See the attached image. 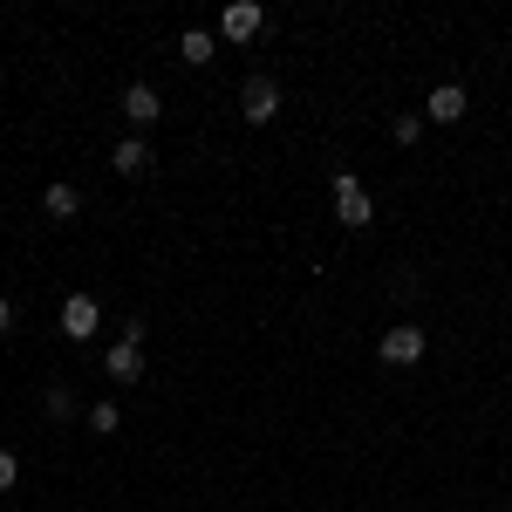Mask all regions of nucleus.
<instances>
[{
    "label": "nucleus",
    "mask_w": 512,
    "mask_h": 512,
    "mask_svg": "<svg viewBox=\"0 0 512 512\" xmlns=\"http://www.w3.org/2000/svg\"><path fill=\"white\" fill-rule=\"evenodd\" d=\"M110 376H117V383H137V376H144V355H137V342H117V349H110Z\"/></svg>",
    "instance_id": "obj_9"
},
{
    "label": "nucleus",
    "mask_w": 512,
    "mask_h": 512,
    "mask_svg": "<svg viewBox=\"0 0 512 512\" xmlns=\"http://www.w3.org/2000/svg\"><path fill=\"white\" fill-rule=\"evenodd\" d=\"M239 117H246V123H274L280 117V89L267 76H253L246 89H239Z\"/></svg>",
    "instance_id": "obj_2"
},
{
    "label": "nucleus",
    "mask_w": 512,
    "mask_h": 512,
    "mask_svg": "<svg viewBox=\"0 0 512 512\" xmlns=\"http://www.w3.org/2000/svg\"><path fill=\"white\" fill-rule=\"evenodd\" d=\"M417 137H424V117H396V144H403V151H410Z\"/></svg>",
    "instance_id": "obj_13"
},
{
    "label": "nucleus",
    "mask_w": 512,
    "mask_h": 512,
    "mask_svg": "<svg viewBox=\"0 0 512 512\" xmlns=\"http://www.w3.org/2000/svg\"><path fill=\"white\" fill-rule=\"evenodd\" d=\"M110 164H117L123 178H144V171H151V144H144V137H123L117 151H110Z\"/></svg>",
    "instance_id": "obj_8"
},
{
    "label": "nucleus",
    "mask_w": 512,
    "mask_h": 512,
    "mask_svg": "<svg viewBox=\"0 0 512 512\" xmlns=\"http://www.w3.org/2000/svg\"><path fill=\"white\" fill-rule=\"evenodd\" d=\"M123 117H130V123H158L164 117L158 89H151V82H130V89H123Z\"/></svg>",
    "instance_id": "obj_6"
},
{
    "label": "nucleus",
    "mask_w": 512,
    "mask_h": 512,
    "mask_svg": "<svg viewBox=\"0 0 512 512\" xmlns=\"http://www.w3.org/2000/svg\"><path fill=\"white\" fill-rule=\"evenodd\" d=\"M178 55H185L192 69H205V62H212V35H205V28H192V35L178 41Z\"/></svg>",
    "instance_id": "obj_11"
},
{
    "label": "nucleus",
    "mask_w": 512,
    "mask_h": 512,
    "mask_svg": "<svg viewBox=\"0 0 512 512\" xmlns=\"http://www.w3.org/2000/svg\"><path fill=\"white\" fill-rule=\"evenodd\" d=\"M335 212H342V226L362 233L369 219H376V205H369V185L355 178V171H335Z\"/></svg>",
    "instance_id": "obj_1"
},
{
    "label": "nucleus",
    "mask_w": 512,
    "mask_h": 512,
    "mask_svg": "<svg viewBox=\"0 0 512 512\" xmlns=\"http://www.w3.org/2000/svg\"><path fill=\"white\" fill-rule=\"evenodd\" d=\"M41 205H48V219H76V212H82V192H76V185H48V198H41Z\"/></svg>",
    "instance_id": "obj_10"
},
{
    "label": "nucleus",
    "mask_w": 512,
    "mask_h": 512,
    "mask_svg": "<svg viewBox=\"0 0 512 512\" xmlns=\"http://www.w3.org/2000/svg\"><path fill=\"white\" fill-rule=\"evenodd\" d=\"M7 328H14V308H7V294H0V335H7Z\"/></svg>",
    "instance_id": "obj_15"
},
{
    "label": "nucleus",
    "mask_w": 512,
    "mask_h": 512,
    "mask_svg": "<svg viewBox=\"0 0 512 512\" xmlns=\"http://www.w3.org/2000/svg\"><path fill=\"white\" fill-rule=\"evenodd\" d=\"M383 362H424V328H383Z\"/></svg>",
    "instance_id": "obj_4"
},
{
    "label": "nucleus",
    "mask_w": 512,
    "mask_h": 512,
    "mask_svg": "<svg viewBox=\"0 0 512 512\" xmlns=\"http://www.w3.org/2000/svg\"><path fill=\"white\" fill-rule=\"evenodd\" d=\"M424 117H431V123H458V117H465V89H458V82H444V89H431Z\"/></svg>",
    "instance_id": "obj_7"
},
{
    "label": "nucleus",
    "mask_w": 512,
    "mask_h": 512,
    "mask_svg": "<svg viewBox=\"0 0 512 512\" xmlns=\"http://www.w3.org/2000/svg\"><path fill=\"white\" fill-rule=\"evenodd\" d=\"M62 335H69V342H89V335H96V301H89V294H69V301H62Z\"/></svg>",
    "instance_id": "obj_5"
},
{
    "label": "nucleus",
    "mask_w": 512,
    "mask_h": 512,
    "mask_svg": "<svg viewBox=\"0 0 512 512\" xmlns=\"http://www.w3.org/2000/svg\"><path fill=\"white\" fill-rule=\"evenodd\" d=\"M260 28H267V14H260L253 0H233V7L219 14V35H226V41H253Z\"/></svg>",
    "instance_id": "obj_3"
},
{
    "label": "nucleus",
    "mask_w": 512,
    "mask_h": 512,
    "mask_svg": "<svg viewBox=\"0 0 512 512\" xmlns=\"http://www.w3.org/2000/svg\"><path fill=\"white\" fill-rule=\"evenodd\" d=\"M123 417H117V403H96V410H89V431H117Z\"/></svg>",
    "instance_id": "obj_12"
},
{
    "label": "nucleus",
    "mask_w": 512,
    "mask_h": 512,
    "mask_svg": "<svg viewBox=\"0 0 512 512\" xmlns=\"http://www.w3.org/2000/svg\"><path fill=\"white\" fill-rule=\"evenodd\" d=\"M14 478H21V465H14V451H0V492H14Z\"/></svg>",
    "instance_id": "obj_14"
}]
</instances>
